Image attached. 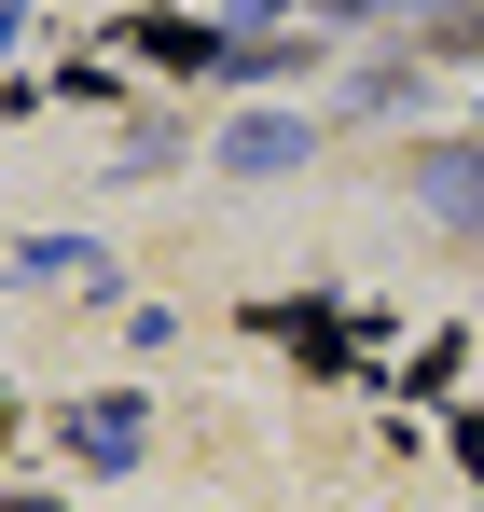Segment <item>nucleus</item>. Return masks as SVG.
<instances>
[{
    "instance_id": "nucleus-1",
    "label": "nucleus",
    "mask_w": 484,
    "mask_h": 512,
    "mask_svg": "<svg viewBox=\"0 0 484 512\" xmlns=\"http://www.w3.org/2000/svg\"><path fill=\"white\" fill-rule=\"evenodd\" d=\"M125 42H139L153 70H222V56H236V42H208V28H180V14H139Z\"/></svg>"
},
{
    "instance_id": "nucleus-5",
    "label": "nucleus",
    "mask_w": 484,
    "mask_h": 512,
    "mask_svg": "<svg viewBox=\"0 0 484 512\" xmlns=\"http://www.w3.org/2000/svg\"><path fill=\"white\" fill-rule=\"evenodd\" d=\"M457 457H471V471H484V416H471V429H457Z\"/></svg>"
},
{
    "instance_id": "nucleus-2",
    "label": "nucleus",
    "mask_w": 484,
    "mask_h": 512,
    "mask_svg": "<svg viewBox=\"0 0 484 512\" xmlns=\"http://www.w3.org/2000/svg\"><path fill=\"white\" fill-rule=\"evenodd\" d=\"M70 443H83V457H111V471H125V457H139V402H97V416H70Z\"/></svg>"
},
{
    "instance_id": "nucleus-4",
    "label": "nucleus",
    "mask_w": 484,
    "mask_h": 512,
    "mask_svg": "<svg viewBox=\"0 0 484 512\" xmlns=\"http://www.w3.org/2000/svg\"><path fill=\"white\" fill-rule=\"evenodd\" d=\"M429 42H443V56H484V0H443V14H429Z\"/></svg>"
},
{
    "instance_id": "nucleus-3",
    "label": "nucleus",
    "mask_w": 484,
    "mask_h": 512,
    "mask_svg": "<svg viewBox=\"0 0 484 512\" xmlns=\"http://www.w3.org/2000/svg\"><path fill=\"white\" fill-rule=\"evenodd\" d=\"M429 208H457V222H471V208H484V153H443V167H429Z\"/></svg>"
}]
</instances>
